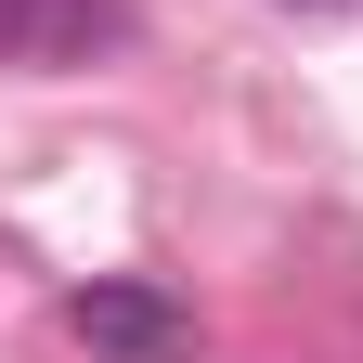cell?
<instances>
[{
	"instance_id": "1",
	"label": "cell",
	"mask_w": 363,
	"mask_h": 363,
	"mask_svg": "<svg viewBox=\"0 0 363 363\" xmlns=\"http://www.w3.org/2000/svg\"><path fill=\"white\" fill-rule=\"evenodd\" d=\"M65 325L91 350H117V363H182L195 350V311L156 298V286H130V272H91V286H65Z\"/></svg>"
},
{
	"instance_id": "3",
	"label": "cell",
	"mask_w": 363,
	"mask_h": 363,
	"mask_svg": "<svg viewBox=\"0 0 363 363\" xmlns=\"http://www.w3.org/2000/svg\"><path fill=\"white\" fill-rule=\"evenodd\" d=\"M286 13H337V0H286Z\"/></svg>"
},
{
	"instance_id": "2",
	"label": "cell",
	"mask_w": 363,
	"mask_h": 363,
	"mask_svg": "<svg viewBox=\"0 0 363 363\" xmlns=\"http://www.w3.org/2000/svg\"><path fill=\"white\" fill-rule=\"evenodd\" d=\"M143 0H0V65H91L117 52Z\"/></svg>"
}]
</instances>
